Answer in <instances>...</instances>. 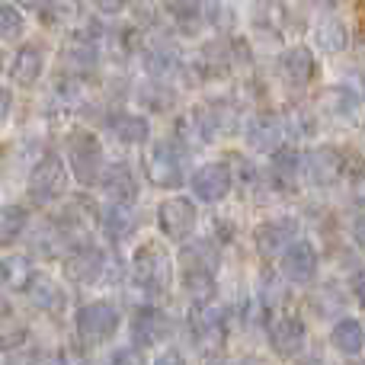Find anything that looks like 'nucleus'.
Masks as SVG:
<instances>
[{"instance_id":"obj_32","label":"nucleus","mask_w":365,"mask_h":365,"mask_svg":"<svg viewBox=\"0 0 365 365\" xmlns=\"http://www.w3.org/2000/svg\"><path fill=\"white\" fill-rule=\"evenodd\" d=\"M23 36V13L10 4H0V38Z\"/></svg>"},{"instance_id":"obj_43","label":"nucleus","mask_w":365,"mask_h":365,"mask_svg":"<svg viewBox=\"0 0 365 365\" xmlns=\"http://www.w3.org/2000/svg\"><path fill=\"white\" fill-rule=\"evenodd\" d=\"M0 71H4V55H0Z\"/></svg>"},{"instance_id":"obj_24","label":"nucleus","mask_w":365,"mask_h":365,"mask_svg":"<svg viewBox=\"0 0 365 365\" xmlns=\"http://www.w3.org/2000/svg\"><path fill=\"white\" fill-rule=\"evenodd\" d=\"M32 279H36V269H32L29 257H23V253H16V257H6L4 263H0V282H4L6 289L29 292Z\"/></svg>"},{"instance_id":"obj_26","label":"nucleus","mask_w":365,"mask_h":365,"mask_svg":"<svg viewBox=\"0 0 365 365\" xmlns=\"http://www.w3.org/2000/svg\"><path fill=\"white\" fill-rule=\"evenodd\" d=\"M29 225V212L23 205H4L0 208V247L16 244V237Z\"/></svg>"},{"instance_id":"obj_8","label":"nucleus","mask_w":365,"mask_h":365,"mask_svg":"<svg viewBox=\"0 0 365 365\" xmlns=\"http://www.w3.org/2000/svg\"><path fill=\"white\" fill-rule=\"evenodd\" d=\"M195 221H199L195 202L182 199V195H173V199L160 202V208H158V225H160V231H164V237L173 240V244L189 240V234L195 231Z\"/></svg>"},{"instance_id":"obj_44","label":"nucleus","mask_w":365,"mask_h":365,"mask_svg":"<svg viewBox=\"0 0 365 365\" xmlns=\"http://www.w3.org/2000/svg\"><path fill=\"white\" fill-rule=\"evenodd\" d=\"M212 365H227V362H212Z\"/></svg>"},{"instance_id":"obj_14","label":"nucleus","mask_w":365,"mask_h":365,"mask_svg":"<svg viewBox=\"0 0 365 365\" xmlns=\"http://www.w3.org/2000/svg\"><path fill=\"white\" fill-rule=\"evenodd\" d=\"M269 346L276 356L282 359H292V356L302 353L304 346V321L295 314H279L276 321L269 324Z\"/></svg>"},{"instance_id":"obj_21","label":"nucleus","mask_w":365,"mask_h":365,"mask_svg":"<svg viewBox=\"0 0 365 365\" xmlns=\"http://www.w3.org/2000/svg\"><path fill=\"white\" fill-rule=\"evenodd\" d=\"M61 64H64V71L68 74H74V77H83V74H90V71L96 68V51H93V42H87V38H71L68 45H64V51H61Z\"/></svg>"},{"instance_id":"obj_5","label":"nucleus","mask_w":365,"mask_h":365,"mask_svg":"<svg viewBox=\"0 0 365 365\" xmlns=\"http://www.w3.org/2000/svg\"><path fill=\"white\" fill-rule=\"evenodd\" d=\"M182 285L195 302H215V253L208 247L182 250Z\"/></svg>"},{"instance_id":"obj_34","label":"nucleus","mask_w":365,"mask_h":365,"mask_svg":"<svg viewBox=\"0 0 365 365\" xmlns=\"http://www.w3.org/2000/svg\"><path fill=\"white\" fill-rule=\"evenodd\" d=\"M109 365H148V362L138 346H125V349H119V353H113V362Z\"/></svg>"},{"instance_id":"obj_19","label":"nucleus","mask_w":365,"mask_h":365,"mask_svg":"<svg viewBox=\"0 0 365 365\" xmlns=\"http://www.w3.org/2000/svg\"><path fill=\"white\" fill-rule=\"evenodd\" d=\"M100 186H103V192H106L113 202H125V205H132L135 192H138L132 170H128L125 164H109V167H103Z\"/></svg>"},{"instance_id":"obj_42","label":"nucleus","mask_w":365,"mask_h":365,"mask_svg":"<svg viewBox=\"0 0 365 365\" xmlns=\"http://www.w3.org/2000/svg\"><path fill=\"white\" fill-rule=\"evenodd\" d=\"M6 311V298H4V292H0V314Z\"/></svg>"},{"instance_id":"obj_22","label":"nucleus","mask_w":365,"mask_h":365,"mask_svg":"<svg viewBox=\"0 0 365 365\" xmlns=\"http://www.w3.org/2000/svg\"><path fill=\"white\" fill-rule=\"evenodd\" d=\"M135 227H138V218H135V212L125 202H113V205L106 208V215H103V234H106L109 240H115V244L132 237Z\"/></svg>"},{"instance_id":"obj_3","label":"nucleus","mask_w":365,"mask_h":365,"mask_svg":"<svg viewBox=\"0 0 365 365\" xmlns=\"http://www.w3.org/2000/svg\"><path fill=\"white\" fill-rule=\"evenodd\" d=\"M68 167L81 186H93L103 177L106 160H103V145L93 132L77 128V132L68 135Z\"/></svg>"},{"instance_id":"obj_13","label":"nucleus","mask_w":365,"mask_h":365,"mask_svg":"<svg viewBox=\"0 0 365 365\" xmlns=\"http://www.w3.org/2000/svg\"><path fill=\"white\" fill-rule=\"evenodd\" d=\"M317 266H321V257H317L311 240H295V244L282 253V272L289 282L308 285L311 279L317 276Z\"/></svg>"},{"instance_id":"obj_35","label":"nucleus","mask_w":365,"mask_h":365,"mask_svg":"<svg viewBox=\"0 0 365 365\" xmlns=\"http://www.w3.org/2000/svg\"><path fill=\"white\" fill-rule=\"evenodd\" d=\"M292 132H298V135H311V132H314L311 115L308 113H292Z\"/></svg>"},{"instance_id":"obj_12","label":"nucleus","mask_w":365,"mask_h":365,"mask_svg":"<svg viewBox=\"0 0 365 365\" xmlns=\"http://www.w3.org/2000/svg\"><path fill=\"white\" fill-rule=\"evenodd\" d=\"M253 240H257V250L263 257H276V253H285L292 244L298 240V218H272L263 221V225L253 231Z\"/></svg>"},{"instance_id":"obj_41","label":"nucleus","mask_w":365,"mask_h":365,"mask_svg":"<svg viewBox=\"0 0 365 365\" xmlns=\"http://www.w3.org/2000/svg\"><path fill=\"white\" fill-rule=\"evenodd\" d=\"M23 10H45L48 6V0H16Z\"/></svg>"},{"instance_id":"obj_9","label":"nucleus","mask_w":365,"mask_h":365,"mask_svg":"<svg viewBox=\"0 0 365 365\" xmlns=\"http://www.w3.org/2000/svg\"><path fill=\"white\" fill-rule=\"evenodd\" d=\"M170 334H173V321L160 308L145 304V308L135 311V317H132V343L138 349L160 346V343L170 340Z\"/></svg>"},{"instance_id":"obj_29","label":"nucleus","mask_w":365,"mask_h":365,"mask_svg":"<svg viewBox=\"0 0 365 365\" xmlns=\"http://www.w3.org/2000/svg\"><path fill=\"white\" fill-rule=\"evenodd\" d=\"M170 16L182 32H195L202 26V4L199 0H173L170 4Z\"/></svg>"},{"instance_id":"obj_11","label":"nucleus","mask_w":365,"mask_h":365,"mask_svg":"<svg viewBox=\"0 0 365 365\" xmlns=\"http://www.w3.org/2000/svg\"><path fill=\"white\" fill-rule=\"evenodd\" d=\"M189 186H192V192H195V199H199V202H208V205H215V202L225 199V195L231 192V186H234L231 167L221 164V160H212V164H202L199 170L192 173Z\"/></svg>"},{"instance_id":"obj_15","label":"nucleus","mask_w":365,"mask_h":365,"mask_svg":"<svg viewBox=\"0 0 365 365\" xmlns=\"http://www.w3.org/2000/svg\"><path fill=\"white\" fill-rule=\"evenodd\" d=\"M343 154L336 151V148L324 145V148H314V151H308V158H304V173H308V180L314 182V186H334V182L343 180Z\"/></svg>"},{"instance_id":"obj_36","label":"nucleus","mask_w":365,"mask_h":365,"mask_svg":"<svg viewBox=\"0 0 365 365\" xmlns=\"http://www.w3.org/2000/svg\"><path fill=\"white\" fill-rule=\"evenodd\" d=\"M93 4H96V10H100V13L113 16V13H122V10H125L132 0H93Z\"/></svg>"},{"instance_id":"obj_40","label":"nucleus","mask_w":365,"mask_h":365,"mask_svg":"<svg viewBox=\"0 0 365 365\" xmlns=\"http://www.w3.org/2000/svg\"><path fill=\"white\" fill-rule=\"evenodd\" d=\"M10 103H13V96H10V90H4L0 87V122L10 115Z\"/></svg>"},{"instance_id":"obj_2","label":"nucleus","mask_w":365,"mask_h":365,"mask_svg":"<svg viewBox=\"0 0 365 365\" xmlns=\"http://www.w3.org/2000/svg\"><path fill=\"white\" fill-rule=\"evenodd\" d=\"M132 276H135V282H138V289H145L148 295H164L173 282L170 253L160 244H154V240L141 244L132 257Z\"/></svg>"},{"instance_id":"obj_30","label":"nucleus","mask_w":365,"mask_h":365,"mask_svg":"<svg viewBox=\"0 0 365 365\" xmlns=\"http://www.w3.org/2000/svg\"><path fill=\"white\" fill-rule=\"evenodd\" d=\"M29 295H32V302H36L42 311H55L58 304H61V289H58L48 276H36V279H32Z\"/></svg>"},{"instance_id":"obj_20","label":"nucleus","mask_w":365,"mask_h":365,"mask_svg":"<svg viewBox=\"0 0 365 365\" xmlns=\"http://www.w3.org/2000/svg\"><path fill=\"white\" fill-rule=\"evenodd\" d=\"M42 64H45L42 48H38V45H23L10 64L13 83H16V87H32V83L42 77Z\"/></svg>"},{"instance_id":"obj_10","label":"nucleus","mask_w":365,"mask_h":365,"mask_svg":"<svg viewBox=\"0 0 365 365\" xmlns=\"http://www.w3.org/2000/svg\"><path fill=\"white\" fill-rule=\"evenodd\" d=\"M106 269V253L93 244H74L64 257V272H68L71 282L77 285H93L103 279Z\"/></svg>"},{"instance_id":"obj_25","label":"nucleus","mask_w":365,"mask_h":365,"mask_svg":"<svg viewBox=\"0 0 365 365\" xmlns=\"http://www.w3.org/2000/svg\"><path fill=\"white\" fill-rule=\"evenodd\" d=\"M314 38H317V45H321V48L327 51V55H340V51L349 45V32H346V26H343L340 19H334V16H324L321 23H317Z\"/></svg>"},{"instance_id":"obj_38","label":"nucleus","mask_w":365,"mask_h":365,"mask_svg":"<svg viewBox=\"0 0 365 365\" xmlns=\"http://www.w3.org/2000/svg\"><path fill=\"white\" fill-rule=\"evenodd\" d=\"M353 240L359 244V250H365V215H359L353 221Z\"/></svg>"},{"instance_id":"obj_6","label":"nucleus","mask_w":365,"mask_h":365,"mask_svg":"<svg viewBox=\"0 0 365 365\" xmlns=\"http://www.w3.org/2000/svg\"><path fill=\"white\" fill-rule=\"evenodd\" d=\"M64 189H68V167H64L61 154H55V151L42 154V160H38V164L32 167V173H29V195H32V202L48 205V202L61 199Z\"/></svg>"},{"instance_id":"obj_7","label":"nucleus","mask_w":365,"mask_h":365,"mask_svg":"<svg viewBox=\"0 0 365 365\" xmlns=\"http://www.w3.org/2000/svg\"><path fill=\"white\" fill-rule=\"evenodd\" d=\"M189 330L202 353H218L225 343V321L215 302H195L189 308Z\"/></svg>"},{"instance_id":"obj_17","label":"nucleus","mask_w":365,"mask_h":365,"mask_svg":"<svg viewBox=\"0 0 365 365\" xmlns=\"http://www.w3.org/2000/svg\"><path fill=\"white\" fill-rule=\"evenodd\" d=\"M279 71L282 77L292 83V87H304V83L314 81L317 74V64H314V55H311L308 45H292L279 55Z\"/></svg>"},{"instance_id":"obj_16","label":"nucleus","mask_w":365,"mask_h":365,"mask_svg":"<svg viewBox=\"0 0 365 365\" xmlns=\"http://www.w3.org/2000/svg\"><path fill=\"white\" fill-rule=\"evenodd\" d=\"M282 138H285V125L279 115H272V113L250 115V122H247V145H250L253 151L272 154L282 148Z\"/></svg>"},{"instance_id":"obj_4","label":"nucleus","mask_w":365,"mask_h":365,"mask_svg":"<svg viewBox=\"0 0 365 365\" xmlns=\"http://www.w3.org/2000/svg\"><path fill=\"white\" fill-rule=\"evenodd\" d=\"M119 330V311L109 302H90L77 311V336L87 349H96L109 343Z\"/></svg>"},{"instance_id":"obj_28","label":"nucleus","mask_w":365,"mask_h":365,"mask_svg":"<svg viewBox=\"0 0 365 365\" xmlns=\"http://www.w3.org/2000/svg\"><path fill=\"white\" fill-rule=\"evenodd\" d=\"M148 71H151V77H158V81H170V77L180 71L177 51H170L167 45H164V48L148 51Z\"/></svg>"},{"instance_id":"obj_27","label":"nucleus","mask_w":365,"mask_h":365,"mask_svg":"<svg viewBox=\"0 0 365 365\" xmlns=\"http://www.w3.org/2000/svg\"><path fill=\"white\" fill-rule=\"evenodd\" d=\"M302 158H298L292 148H279V151H272V167H269V177L272 182H279V186H292V182L298 180V170H302Z\"/></svg>"},{"instance_id":"obj_1","label":"nucleus","mask_w":365,"mask_h":365,"mask_svg":"<svg viewBox=\"0 0 365 365\" xmlns=\"http://www.w3.org/2000/svg\"><path fill=\"white\" fill-rule=\"evenodd\" d=\"M186 148L177 138L154 141L151 151L145 158V173L151 180V186L158 189H180L186 180Z\"/></svg>"},{"instance_id":"obj_18","label":"nucleus","mask_w":365,"mask_h":365,"mask_svg":"<svg viewBox=\"0 0 365 365\" xmlns=\"http://www.w3.org/2000/svg\"><path fill=\"white\" fill-rule=\"evenodd\" d=\"M113 138H119L122 145H145L148 135H151V125H148L145 115L138 113H113L106 119Z\"/></svg>"},{"instance_id":"obj_37","label":"nucleus","mask_w":365,"mask_h":365,"mask_svg":"<svg viewBox=\"0 0 365 365\" xmlns=\"http://www.w3.org/2000/svg\"><path fill=\"white\" fill-rule=\"evenodd\" d=\"M154 365H186V359H182L180 349H164V353L154 359Z\"/></svg>"},{"instance_id":"obj_39","label":"nucleus","mask_w":365,"mask_h":365,"mask_svg":"<svg viewBox=\"0 0 365 365\" xmlns=\"http://www.w3.org/2000/svg\"><path fill=\"white\" fill-rule=\"evenodd\" d=\"M353 289H356V298H359V304L365 308V266L359 272H356V279H353Z\"/></svg>"},{"instance_id":"obj_33","label":"nucleus","mask_w":365,"mask_h":365,"mask_svg":"<svg viewBox=\"0 0 365 365\" xmlns=\"http://www.w3.org/2000/svg\"><path fill=\"white\" fill-rule=\"evenodd\" d=\"M26 327L16 321H0V346L6 349V353H13V349L26 346Z\"/></svg>"},{"instance_id":"obj_31","label":"nucleus","mask_w":365,"mask_h":365,"mask_svg":"<svg viewBox=\"0 0 365 365\" xmlns=\"http://www.w3.org/2000/svg\"><path fill=\"white\" fill-rule=\"evenodd\" d=\"M343 177H349V186H353V192H356V199L365 202V158H359L356 151H349V154H343Z\"/></svg>"},{"instance_id":"obj_23","label":"nucleus","mask_w":365,"mask_h":365,"mask_svg":"<svg viewBox=\"0 0 365 365\" xmlns=\"http://www.w3.org/2000/svg\"><path fill=\"white\" fill-rule=\"evenodd\" d=\"M330 343H334L343 356H359L365 349V327L356 317H343V321H336V327L330 330Z\"/></svg>"}]
</instances>
